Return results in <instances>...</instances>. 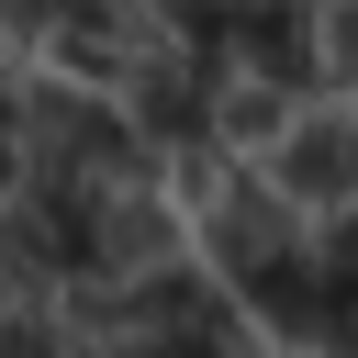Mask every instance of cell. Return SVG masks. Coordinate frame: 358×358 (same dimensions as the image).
Returning a JSON list of instances; mask_svg holds the SVG:
<instances>
[{
    "label": "cell",
    "instance_id": "cell-1",
    "mask_svg": "<svg viewBox=\"0 0 358 358\" xmlns=\"http://www.w3.org/2000/svg\"><path fill=\"white\" fill-rule=\"evenodd\" d=\"M201 213H190V235H201V268L224 280V291H246V280H268V268H291L302 246H313V224L268 190V168H213L201 190H190Z\"/></svg>",
    "mask_w": 358,
    "mask_h": 358
},
{
    "label": "cell",
    "instance_id": "cell-2",
    "mask_svg": "<svg viewBox=\"0 0 358 358\" xmlns=\"http://www.w3.org/2000/svg\"><path fill=\"white\" fill-rule=\"evenodd\" d=\"M257 168H268V190H280L291 213H347V201H358V112H347V101H302L291 134H280Z\"/></svg>",
    "mask_w": 358,
    "mask_h": 358
},
{
    "label": "cell",
    "instance_id": "cell-3",
    "mask_svg": "<svg viewBox=\"0 0 358 358\" xmlns=\"http://www.w3.org/2000/svg\"><path fill=\"white\" fill-rule=\"evenodd\" d=\"M56 291H67V268H56L45 224L22 213V190H0V324L11 313H56Z\"/></svg>",
    "mask_w": 358,
    "mask_h": 358
},
{
    "label": "cell",
    "instance_id": "cell-4",
    "mask_svg": "<svg viewBox=\"0 0 358 358\" xmlns=\"http://www.w3.org/2000/svg\"><path fill=\"white\" fill-rule=\"evenodd\" d=\"M313 56H324V78L358 90V0H313Z\"/></svg>",
    "mask_w": 358,
    "mask_h": 358
}]
</instances>
